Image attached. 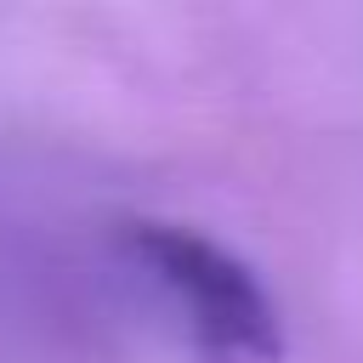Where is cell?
Wrapping results in <instances>:
<instances>
[{"label": "cell", "instance_id": "obj_1", "mask_svg": "<svg viewBox=\"0 0 363 363\" xmlns=\"http://www.w3.org/2000/svg\"><path fill=\"white\" fill-rule=\"evenodd\" d=\"M119 244L170 295V306L187 318L193 346L210 363H278V306L233 250L182 221H125Z\"/></svg>", "mask_w": 363, "mask_h": 363}]
</instances>
